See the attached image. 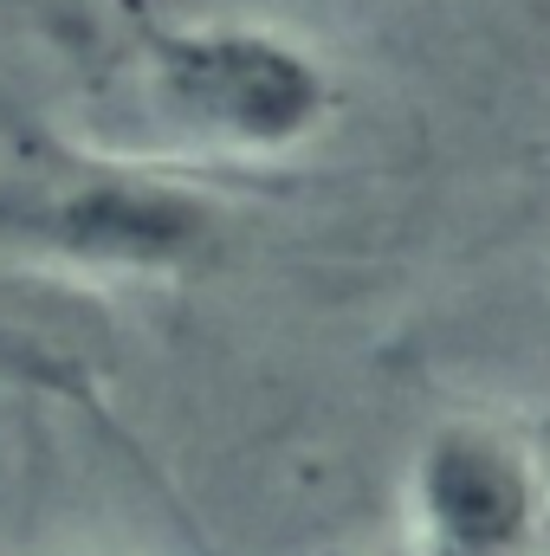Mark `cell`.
I'll use <instances>...</instances> for the list:
<instances>
[{"instance_id": "1", "label": "cell", "mask_w": 550, "mask_h": 556, "mask_svg": "<svg viewBox=\"0 0 550 556\" xmlns=\"http://www.w3.org/2000/svg\"><path fill=\"white\" fill-rule=\"evenodd\" d=\"M142 111L208 155H291L337 117V85L311 46L253 20L155 26L137 46Z\"/></svg>"}, {"instance_id": "3", "label": "cell", "mask_w": 550, "mask_h": 556, "mask_svg": "<svg viewBox=\"0 0 550 556\" xmlns=\"http://www.w3.org/2000/svg\"><path fill=\"white\" fill-rule=\"evenodd\" d=\"M20 7H33V0H20Z\"/></svg>"}, {"instance_id": "2", "label": "cell", "mask_w": 550, "mask_h": 556, "mask_svg": "<svg viewBox=\"0 0 550 556\" xmlns=\"http://www.w3.org/2000/svg\"><path fill=\"white\" fill-rule=\"evenodd\" d=\"M421 556H525L545 538V472L532 446L492 420H440L402 479Z\"/></svg>"}]
</instances>
